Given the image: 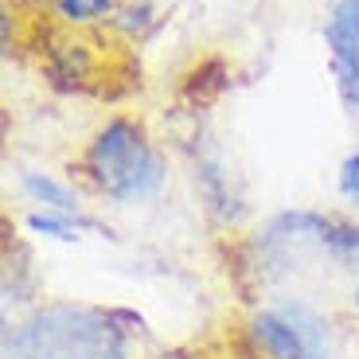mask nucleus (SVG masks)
<instances>
[{
    "mask_svg": "<svg viewBox=\"0 0 359 359\" xmlns=\"http://www.w3.org/2000/svg\"><path fill=\"white\" fill-rule=\"evenodd\" d=\"M141 320L121 309L51 301L8 320L0 355L4 359H129Z\"/></svg>",
    "mask_w": 359,
    "mask_h": 359,
    "instance_id": "obj_1",
    "label": "nucleus"
},
{
    "mask_svg": "<svg viewBox=\"0 0 359 359\" xmlns=\"http://www.w3.org/2000/svg\"><path fill=\"white\" fill-rule=\"evenodd\" d=\"M79 172L94 196L109 199L117 207H133L161 196L164 180H168V164H164L161 149L129 117H109L90 137L86 149H82Z\"/></svg>",
    "mask_w": 359,
    "mask_h": 359,
    "instance_id": "obj_2",
    "label": "nucleus"
},
{
    "mask_svg": "<svg viewBox=\"0 0 359 359\" xmlns=\"http://www.w3.org/2000/svg\"><path fill=\"white\" fill-rule=\"evenodd\" d=\"M246 336L266 359H336L324 316L301 301H281L273 309L250 313Z\"/></svg>",
    "mask_w": 359,
    "mask_h": 359,
    "instance_id": "obj_3",
    "label": "nucleus"
},
{
    "mask_svg": "<svg viewBox=\"0 0 359 359\" xmlns=\"http://www.w3.org/2000/svg\"><path fill=\"white\" fill-rule=\"evenodd\" d=\"M324 47L336 90L348 109H359V0H336L324 24Z\"/></svg>",
    "mask_w": 359,
    "mask_h": 359,
    "instance_id": "obj_4",
    "label": "nucleus"
},
{
    "mask_svg": "<svg viewBox=\"0 0 359 359\" xmlns=\"http://www.w3.org/2000/svg\"><path fill=\"white\" fill-rule=\"evenodd\" d=\"M20 191H24L39 211H59V215H71V219H86L82 211V199L71 184L55 180L51 172H20Z\"/></svg>",
    "mask_w": 359,
    "mask_h": 359,
    "instance_id": "obj_5",
    "label": "nucleus"
},
{
    "mask_svg": "<svg viewBox=\"0 0 359 359\" xmlns=\"http://www.w3.org/2000/svg\"><path fill=\"white\" fill-rule=\"evenodd\" d=\"M24 226L39 238H55V243H79L82 231H94V219H71V215H59V211H27Z\"/></svg>",
    "mask_w": 359,
    "mask_h": 359,
    "instance_id": "obj_6",
    "label": "nucleus"
},
{
    "mask_svg": "<svg viewBox=\"0 0 359 359\" xmlns=\"http://www.w3.org/2000/svg\"><path fill=\"white\" fill-rule=\"evenodd\" d=\"M55 8L67 24H98L114 12V0H55Z\"/></svg>",
    "mask_w": 359,
    "mask_h": 359,
    "instance_id": "obj_7",
    "label": "nucleus"
},
{
    "mask_svg": "<svg viewBox=\"0 0 359 359\" xmlns=\"http://www.w3.org/2000/svg\"><path fill=\"white\" fill-rule=\"evenodd\" d=\"M336 191H340V199L359 215V153H348L340 161V168H336Z\"/></svg>",
    "mask_w": 359,
    "mask_h": 359,
    "instance_id": "obj_8",
    "label": "nucleus"
},
{
    "mask_svg": "<svg viewBox=\"0 0 359 359\" xmlns=\"http://www.w3.org/2000/svg\"><path fill=\"white\" fill-rule=\"evenodd\" d=\"M351 301H355V309H359V281H355V289H351Z\"/></svg>",
    "mask_w": 359,
    "mask_h": 359,
    "instance_id": "obj_9",
    "label": "nucleus"
}]
</instances>
